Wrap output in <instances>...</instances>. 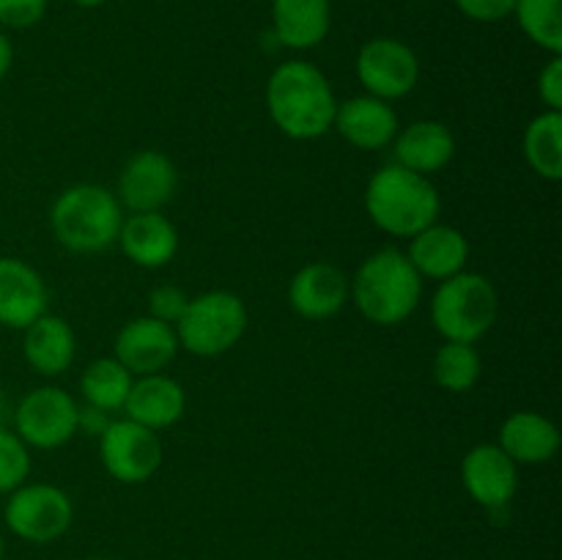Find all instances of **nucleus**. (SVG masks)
Segmentation results:
<instances>
[{
    "label": "nucleus",
    "mask_w": 562,
    "mask_h": 560,
    "mask_svg": "<svg viewBox=\"0 0 562 560\" xmlns=\"http://www.w3.org/2000/svg\"><path fill=\"white\" fill-rule=\"evenodd\" d=\"M329 22H333L329 0H272V27L283 47H316L327 38Z\"/></svg>",
    "instance_id": "nucleus-23"
},
{
    "label": "nucleus",
    "mask_w": 562,
    "mask_h": 560,
    "mask_svg": "<svg viewBox=\"0 0 562 560\" xmlns=\"http://www.w3.org/2000/svg\"><path fill=\"white\" fill-rule=\"evenodd\" d=\"M333 130H338V135L360 152H382L395 141L401 124L390 102L362 93L338 104Z\"/></svg>",
    "instance_id": "nucleus-15"
},
{
    "label": "nucleus",
    "mask_w": 562,
    "mask_h": 560,
    "mask_svg": "<svg viewBox=\"0 0 562 560\" xmlns=\"http://www.w3.org/2000/svg\"><path fill=\"white\" fill-rule=\"evenodd\" d=\"M5 555V541H3V533H0V560H3Z\"/></svg>",
    "instance_id": "nucleus-35"
},
{
    "label": "nucleus",
    "mask_w": 562,
    "mask_h": 560,
    "mask_svg": "<svg viewBox=\"0 0 562 560\" xmlns=\"http://www.w3.org/2000/svg\"><path fill=\"white\" fill-rule=\"evenodd\" d=\"M349 296L368 322L395 327L420 305L423 278L404 250L382 247L368 256L349 280Z\"/></svg>",
    "instance_id": "nucleus-2"
},
{
    "label": "nucleus",
    "mask_w": 562,
    "mask_h": 560,
    "mask_svg": "<svg viewBox=\"0 0 562 560\" xmlns=\"http://www.w3.org/2000/svg\"><path fill=\"white\" fill-rule=\"evenodd\" d=\"M349 302V278L329 261L305 264L289 283V305L296 316L324 322Z\"/></svg>",
    "instance_id": "nucleus-14"
},
{
    "label": "nucleus",
    "mask_w": 562,
    "mask_h": 560,
    "mask_svg": "<svg viewBox=\"0 0 562 560\" xmlns=\"http://www.w3.org/2000/svg\"><path fill=\"white\" fill-rule=\"evenodd\" d=\"M187 410V393L173 377L168 373H148V377H137L132 382L130 395H126L124 412L130 421L140 423V426L151 428V432H162L179 423Z\"/></svg>",
    "instance_id": "nucleus-19"
},
{
    "label": "nucleus",
    "mask_w": 562,
    "mask_h": 560,
    "mask_svg": "<svg viewBox=\"0 0 562 560\" xmlns=\"http://www.w3.org/2000/svg\"><path fill=\"white\" fill-rule=\"evenodd\" d=\"M525 157L527 165L541 179H562V113H558V110H543L541 115H536L527 124Z\"/></svg>",
    "instance_id": "nucleus-25"
},
{
    "label": "nucleus",
    "mask_w": 562,
    "mask_h": 560,
    "mask_svg": "<svg viewBox=\"0 0 562 560\" xmlns=\"http://www.w3.org/2000/svg\"><path fill=\"white\" fill-rule=\"evenodd\" d=\"M44 11H47V0H0V25L22 31V27L36 25Z\"/></svg>",
    "instance_id": "nucleus-30"
},
{
    "label": "nucleus",
    "mask_w": 562,
    "mask_h": 560,
    "mask_svg": "<svg viewBox=\"0 0 562 560\" xmlns=\"http://www.w3.org/2000/svg\"><path fill=\"white\" fill-rule=\"evenodd\" d=\"M357 80L362 82L371 97L393 102V99L406 97L415 91L420 80V60L409 44L398 38L379 36L371 38L360 47L355 60Z\"/></svg>",
    "instance_id": "nucleus-10"
},
{
    "label": "nucleus",
    "mask_w": 562,
    "mask_h": 560,
    "mask_svg": "<svg viewBox=\"0 0 562 560\" xmlns=\"http://www.w3.org/2000/svg\"><path fill=\"white\" fill-rule=\"evenodd\" d=\"M75 5H80V9H97V5H102L104 0H71Z\"/></svg>",
    "instance_id": "nucleus-34"
},
{
    "label": "nucleus",
    "mask_w": 562,
    "mask_h": 560,
    "mask_svg": "<svg viewBox=\"0 0 562 560\" xmlns=\"http://www.w3.org/2000/svg\"><path fill=\"white\" fill-rule=\"evenodd\" d=\"M124 256L143 269H159L173 261L179 231L162 212H137L121 223L119 239Z\"/></svg>",
    "instance_id": "nucleus-17"
},
{
    "label": "nucleus",
    "mask_w": 562,
    "mask_h": 560,
    "mask_svg": "<svg viewBox=\"0 0 562 560\" xmlns=\"http://www.w3.org/2000/svg\"><path fill=\"white\" fill-rule=\"evenodd\" d=\"M467 494L488 511L508 508L519 489V464L497 443H481L461 461Z\"/></svg>",
    "instance_id": "nucleus-12"
},
{
    "label": "nucleus",
    "mask_w": 562,
    "mask_h": 560,
    "mask_svg": "<svg viewBox=\"0 0 562 560\" xmlns=\"http://www.w3.org/2000/svg\"><path fill=\"white\" fill-rule=\"evenodd\" d=\"M179 187V173L176 165L170 163L168 154L154 152H137L130 157L119 176V187H115V198H119L121 209H130L132 214L137 212H162L176 195Z\"/></svg>",
    "instance_id": "nucleus-11"
},
{
    "label": "nucleus",
    "mask_w": 562,
    "mask_h": 560,
    "mask_svg": "<svg viewBox=\"0 0 562 560\" xmlns=\"http://www.w3.org/2000/svg\"><path fill=\"white\" fill-rule=\"evenodd\" d=\"M187 302H190V296L184 294V289H179L173 283H162L148 294V316L176 327L179 318L184 316Z\"/></svg>",
    "instance_id": "nucleus-29"
},
{
    "label": "nucleus",
    "mask_w": 562,
    "mask_h": 560,
    "mask_svg": "<svg viewBox=\"0 0 562 560\" xmlns=\"http://www.w3.org/2000/svg\"><path fill=\"white\" fill-rule=\"evenodd\" d=\"M406 258L417 269L423 280H448L453 275L464 272L470 261V242L453 225H428L420 234L412 236Z\"/></svg>",
    "instance_id": "nucleus-18"
},
{
    "label": "nucleus",
    "mask_w": 562,
    "mask_h": 560,
    "mask_svg": "<svg viewBox=\"0 0 562 560\" xmlns=\"http://www.w3.org/2000/svg\"><path fill=\"white\" fill-rule=\"evenodd\" d=\"M439 209L442 201L431 179L395 163L379 168L366 187V212L371 223L401 239H412L437 223Z\"/></svg>",
    "instance_id": "nucleus-3"
},
{
    "label": "nucleus",
    "mask_w": 562,
    "mask_h": 560,
    "mask_svg": "<svg viewBox=\"0 0 562 560\" xmlns=\"http://www.w3.org/2000/svg\"><path fill=\"white\" fill-rule=\"evenodd\" d=\"M395 165L420 176L439 173L456 157V137L442 121L423 119L398 130L393 141Z\"/></svg>",
    "instance_id": "nucleus-20"
},
{
    "label": "nucleus",
    "mask_w": 562,
    "mask_h": 560,
    "mask_svg": "<svg viewBox=\"0 0 562 560\" xmlns=\"http://www.w3.org/2000/svg\"><path fill=\"white\" fill-rule=\"evenodd\" d=\"M499 316V294L481 272L442 280L431 300V322L445 340L477 344Z\"/></svg>",
    "instance_id": "nucleus-5"
},
{
    "label": "nucleus",
    "mask_w": 562,
    "mask_h": 560,
    "mask_svg": "<svg viewBox=\"0 0 562 560\" xmlns=\"http://www.w3.org/2000/svg\"><path fill=\"white\" fill-rule=\"evenodd\" d=\"M124 209L99 184L66 187L49 209L53 236L71 253H99L119 239Z\"/></svg>",
    "instance_id": "nucleus-4"
},
{
    "label": "nucleus",
    "mask_w": 562,
    "mask_h": 560,
    "mask_svg": "<svg viewBox=\"0 0 562 560\" xmlns=\"http://www.w3.org/2000/svg\"><path fill=\"white\" fill-rule=\"evenodd\" d=\"M538 93H541L547 110L562 113V55H552L549 64L538 75Z\"/></svg>",
    "instance_id": "nucleus-31"
},
{
    "label": "nucleus",
    "mask_w": 562,
    "mask_h": 560,
    "mask_svg": "<svg viewBox=\"0 0 562 560\" xmlns=\"http://www.w3.org/2000/svg\"><path fill=\"white\" fill-rule=\"evenodd\" d=\"M99 456L115 481L146 483L162 467V439L157 432L135 421H113L99 434Z\"/></svg>",
    "instance_id": "nucleus-9"
},
{
    "label": "nucleus",
    "mask_w": 562,
    "mask_h": 560,
    "mask_svg": "<svg viewBox=\"0 0 562 560\" xmlns=\"http://www.w3.org/2000/svg\"><path fill=\"white\" fill-rule=\"evenodd\" d=\"M14 428L27 448H60L80 428V406L66 390L44 384L20 401L14 412Z\"/></svg>",
    "instance_id": "nucleus-8"
},
{
    "label": "nucleus",
    "mask_w": 562,
    "mask_h": 560,
    "mask_svg": "<svg viewBox=\"0 0 562 560\" xmlns=\"http://www.w3.org/2000/svg\"><path fill=\"white\" fill-rule=\"evenodd\" d=\"M267 110L283 135L294 141H316L333 130L338 99L318 66L307 60H285L269 75Z\"/></svg>",
    "instance_id": "nucleus-1"
},
{
    "label": "nucleus",
    "mask_w": 562,
    "mask_h": 560,
    "mask_svg": "<svg viewBox=\"0 0 562 560\" xmlns=\"http://www.w3.org/2000/svg\"><path fill=\"white\" fill-rule=\"evenodd\" d=\"M132 377L115 357H99L88 362L80 377V393L86 399V406H93L99 412H119L124 410L126 395H130Z\"/></svg>",
    "instance_id": "nucleus-24"
},
{
    "label": "nucleus",
    "mask_w": 562,
    "mask_h": 560,
    "mask_svg": "<svg viewBox=\"0 0 562 560\" xmlns=\"http://www.w3.org/2000/svg\"><path fill=\"white\" fill-rule=\"evenodd\" d=\"M22 351H25V360L33 371L42 373V377H58V373L69 371L71 362H75V329L64 316L42 313L36 322L25 327Z\"/></svg>",
    "instance_id": "nucleus-21"
},
{
    "label": "nucleus",
    "mask_w": 562,
    "mask_h": 560,
    "mask_svg": "<svg viewBox=\"0 0 562 560\" xmlns=\"http://www.w3.org/2000/svg\"><path fill=\"white\" fill-rule=\"evenodd\" d=\"M0 410H3V388H0Z\"/></svg>",
    "instance_id": "nucleus-36"
},
{
    "label": "nucleus",
    "mask_w": 562,
    "mask_h": 560,
    "mask_svg": "<svg viewBox=\"0 0 562 560\" xmlns=\"http://www.w3.org/2000/svg\"><path fill=\"white\" fill-rule=\"evenodd\" d=\"M514 16L532 44L562 55V0H516Z\"/></svg>",
    "instance_id": "nucleus-27"
},
{
    "label": "nucleus",
    "mask_w": 562,
    "mask_h": 560,
    "mask_svg": "<svg viewBox=\"0 0 562 560\" xmlns=\"http://www.w3.org/2000/svg\"><path fill=\"white\" fill-rule=\"evenodd\" d=\"M456 5L475 22H499L514 14L516 0H456Z\"/></svg>",
    "instance_id": "nucleus-32"
},
{
    "label": "nucleus",
    "mask_w": 562,
    "mask_h": 560,
    "mask_svg": "<svg viewBox=\"0 0 562 560\" xmlns=\"http://www.w3.org/2000/svg\"><path fill=\"white\" fill-rule=\"evenodd\" d=\"M31 475L27 445L9 428H0V494L14 492Z\"/></svg>",
    "instance_id": "nucleus-28"
},
{
    "label": "nucleus",
    "mask_w": 562,
    "mask_h": 560,
    "mask_svg": "<svg viewBox=\"0 0 562 560\" xmlns=\"http://www.w3.org/2000/svg\"><path fill=\"white\" fill-rule=\"evenodd\" d=\"M91 560H108V558H91Z\"/></svg>",
    "instance_id": "nucleus-37"
},
{
    "label": "nucleus",
    "mask_w": 562,
    "mask_h": 560,
    "mask_svg": "<svg viewBox=\"0 0 562 560\" xmlns=\"http://www.w3.org/2000/svg\"><path fill=\"white\" fill-rule=\"evenodd\" d=\"M11 64H14V47H11L9 36H5V33L0 31V80H3V77L9 75Z\"/></svg>",
    "instance_id": "nucleus-33"
},
{
    "label": "nucleus",
    "mask_w": 562,
    "mask_h": 560,
    "mask_svg": "<svg viewBox=\"0 0 562 560\" xmlns=\"http://www.w3.org/2000/svg\"><path fill=\"white\" fill-rule=\"evenodd\" d=\"M499 448L516 464H547L560 450V432L541 412H514L499 428Z\"/></svg>",
    "instance_id": "nucleus-22"
},
{
    "label": "nucleus",
    "mask_w": 562,
    "mask_h": 560,
    "mask_svg": "<svg viewBox=\"0 0 562 560\" xmlns=\"http://www.w3.org/2000/svg\"><path fill=\"white\" fill-rule=\"evenodd\" d=\"M5 527L27 544L58 541L75 519V505L53 483H22L9 492L3 508Z\"/></svg>",
    "instance_id": "nucleus-7"
},
{
    "label": "nucleus",
    "mask_w": 562,
    "mask_h": 560,
    "mask_svg": "<svg viewBox=\"0 0 562 560\" xmlns=\"http://www.w3.org/2000/svg\"><path fill=\"white\" fill-rule=\"evenodd\" d=\"M431 373L439 388L448 393H467L475 388L481 379V355H477L475 344L445 340L434 355Z\"/></svg>",
    "instance_id": "nucleus-26"
},
{
    "label": "nucleus",
    "mask_w": 562,
    "mask_h": 560,
    "mask_svg": "<svg viewBox=\"0 0 562 560\" xmlns=\"http://www.w3.org/2000/svg\"><path fill=\"white\" fill-rule=\"evenodd\" d=\"M176 351H179L176 329L151 316H137L126 322L113 344V357L132 377L162 373L173 362Z\"/></svg>",
    "instance_id": "nucleus-13"
},
{
    "label": "nucleus",
    "mask_w": 562,
    "mask_h": 560,
    "mask_svg": "<svg viewBox=\"0 0 562 560\" xmlns=\"http://www.w3.org/2000/svg\"><path fill=\"white\" fill-rule=\"evenodd\" d=\"M47 285L42 275L22 258H0V324L11 329H25L47 313Z\"/></svg>",
    "instance_id": "nucleus-16"
},
{
    "label": "nucleus",
    "mask_w": 562,
    "mask_h": 560,
    "mask_svg": "<svg viewBox=\"0 0 562 560\" xmlns=\"http://www.w3.org/2000/svg\"><path fill=\"white\" fill-rule=\"evenodd\" d=\"M179 349L195 357H217L234 349L247 329V305L234 291H206L187 302L176 324Z\"/></svg>",
    "instance_id": "nucleus-6"
}]
</instances>
